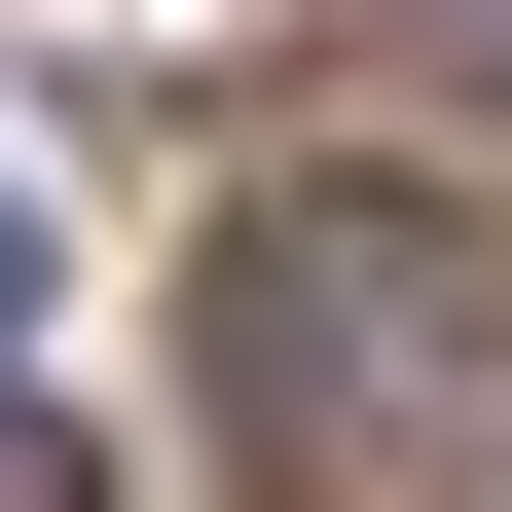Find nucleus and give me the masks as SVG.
Here are the masks:
<instances>
[{"instance_id":"obj_3","label":"nucleus","mask_w":512,"mask_h":512,"mask_svg":"<svg viewBox=\"0 0 512 512\" xmlns=\"http://www.w3.org/2000/svg\"><path fill=\"white\" fill-rule=\"evenodd\" d=\"M0 330H37V183H0Z\"/></svg>"},{"instance_id":"obj_2","label":"nucleus","mask_w":512,"mask_h":512,"mask_svg":"<svg viewBox=\"0 0 512 512\" xmlns=\"http://www.w3.org/2000/svg\"><path fill=\"white\" fill-rule=\"evenodd\" d=\"M0 512H110V476H74V439H37V403H0Z\"/></svg>"},{"instance_id":"obj_1","label":"nucleus","mask_w":512,"mask_h":512,"mask_svg":"<svg viewBox=\"0 0 512 512\" xmlns=\"http://www.w3.org/2000/svg\"><path fill=\"white\" fill-rule=\"evenodd\" d=\"M439 366H476V256H403V220H256V256H220V403H293V439H403Z\"/></svg>"}]
</instances>
